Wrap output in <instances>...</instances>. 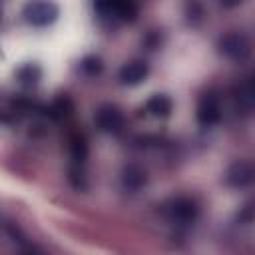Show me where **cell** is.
<instances>
[{
    "instance_id": "cell-1",
    "label": "cell",
    "mask_w": 255,
    "mask_h": 255,
    "mask_svg": "<svg viewBox=\"0 0 255 255\" xmlns=\"http://www.w3.org/2000/svg\"><path fill=\"white\" fill-rule=\"evenodd\" d=\"M24 16L32 26H48L58 18V6L52 2H30L24 6Z\"/></svg>"
},
{
    "instance_id": "cell-2",
    "label": "cell",
    "mask_w": 255,
    "mask_h": 255,
    "mask_svg": "<svg viewBox=\"0 0 255 255\" xmlns=\"http://www.w3.org/2000/svg\"><path fill=\"white\" fill-rule=\"evenodd\" d=\"M219 52L223 56H227L229 60H245L249 54H251V46H249V40L241 34H225L221 40H219Z\"/></svg>"
},
{
    "instance_id": "cell-3",
    "label": "cell",
    "mask_w": 255,
    "mask_h": 255,
    "mask_svg": "<svg viewBox=\"0 0 255 255\" xmlns=\"http://www.w3.org/2000/svg\"><path fill=\"white\" fill-rule=\"evenodd\" d=\"M96 124L102 131H108V133H116L124 128V114L112 106V104H104L98 108L96 112Z\"/></svg>"
},
{
    "instance_id": "cell-4",
    "label": "cell",
    "mask_w": 255,
    "mask_h": 255,
    "mask_svg": "<svg viewBox=\"0 0 255 255\" xmlns=\"http://www.w3.org/2000/svg\"><path fill=\"white\" fill-rule=\"evenodd\" d=\"M102 16H112L120 20H135L137 16V6L133 2L118 0V2H98L94 6Z\"/></svg>"
},
{
    "instance_id": "cell-5",
    "label": "cell",
    "mask_w": 255,
    "mask_h": 255,
    "mask_svg": "<svg viewBox=\"0 0 255 255\" xmlns=\"http://www.w3.org/2000/svg\"><path fill=\"white\" fill-rule=\"evenodd\" d=\"M219 118H221L219 100L213 94H205L199 100V106H197V122L201 126H213V124L219 122Z\"/></svg>"
},
{
    "instance_id": "cell-6",
    "label": "cell",
    "mask_w": 255,
    "mask_h": 255,
    "mask_svg": "<svg viewBox=\"0 0 255 255\" xmlns=\"http://www.w3.org/2000/svg\"><path fill=\"white\" fill-rule=\"evenodd\" d=\"M227 183L233 187H245L255 181V167L249 161H235L225 175Z\"/></svg>"
},
{
    "instance_id": "cell-7",
    "label": "cell",
    "mask_w": 255,
    "mask_h": 255,
    "mask_svg": "<svg viewBox=\"0 0 255 255\" xmlns=\"http://www.w3.org/2000/svg\"><path fill=\"white\" fill-rule=\"evenodd\" d=\"M169 215H171L173 221L191 223L197 217V205L187 197H179L169 205Z\"/></svg>"
},
{
    "instance_id": "cell-8",
    "label": "cell",
    "mask_w": 255,
    "mask_h": 255,
    "mask_svg": "<svg viewBox=\"0 0 255 255\" xmlns=\"http://www.w3.org/2000/svg\"><path fill=\"white\" fill-rule=\"evenodd\" d=\"M147 74H149L147 64L141 62V60H133V62L126 64V66L120 70V80H122V84H126V86H135V84H139L141 80H145Z\"/></svg>"
},
{
    "instance_id": "cell-9",
    "label": "cell",
    "mask_w": 255,
    "mask_h": 255,
    "mask_svg": "<svg viewBox=\"0 0 255 255\" xmlns=\"http://www.w3.org/2000/svg\"><path fill=\"white\" fill-rule=\"evenodd\" d=\"M145 181H147V175H145V171L139 165L129 163V165L124 167V171H122V183H124L126 189L137 191V189H141L145 185Z\"/></svg>"
},
{
    "instance_id": "cell-10",
    "label": "cell",
    "mask_w": 255,
    "mask_h": 255,
    "mask_svg": "<svg viewBox=\"0 0 255 255\" xmlns=\"http://www.w3.org/2000/svg\"><path fill=\"white\" fill-rule=\"evenodd\" d=\"M145 110L155 118H167L171 114V100L167 96H163V94H155V96H151L147 100Z\"/></svg>"
},
{
    "instance_id": "cell-11",
    "label": "cell",
    "mask_w": 255,
    "mask_h": 255,
    "mask_svg": "<svg viewBox=\"0 0 255 255\" xmlns=\"http://www.w3.org/2000/svg\"><path fill=\"white\" fill-rule=\"evenodd\" d=\"M70 153L76 161H84L88 155V143L82 135H72L70 137Z\"/></svg>"
},
{
    "instance_id": "cell-12",
    "label": "cell",
    "mask_w": 255,
    "mask_h": 255,
    "mask_svg": "<svg viewBox=\"0 0 255 255\" xmlns=\"http://www.w3.org/2000/svg\"><path fill=\"white\" fill-rule=\"evenodd\" d=\"M18 80L24 84V86H34L38 80H40V68L38 66H24L20 72H18Z\"/></svg>"
},
{
    "instance_id": "cell-13",
    "label": "cell",
    "mask_w": 255,
    "mask_h": 255,
    "mask_svg": "<svg viewBox=\"0 0 255 255\" xmlns=\"http://www.w3.org/2000/svg\"><path fill=\"white\" fill-rule=\"evenodd\" d=\"M82 70L88 74V76H96L102 72V60L96 58V56H88L82 60Z\"/></svg>"
},
{
    "instance_id": "cell-14",
    "label": "cell",
    "mask_w": 255,
    "mask_h": 255,
    "mask_svg": "<svg viewBox=\"0 0 255 255\" xmlns=\"http://www.w3.org/2000/svg\"><path fill=\"white\" fill-rule=\"evenodd\" d=\"M68 110H70V102H68V100H58V102L52 106L50 112H52L54 118H62V116H68V114H70Z\"/></svg>"
},
{
    "instance_id": "cell-15",
    "label": "cell",
    "mask_w": 255,
    "mask_h": 255,
    "mask_svg": "<svg viewBox=\"0 0 255 255\" xmlns=\"http://www.w3.org/2000/svg\"><path fill=\"white\" fill-rule=\"evenodd\" d=\"M249 96L255 100V80H253V84H251V88H249Z\"/></svg>"
}]
</instances>
